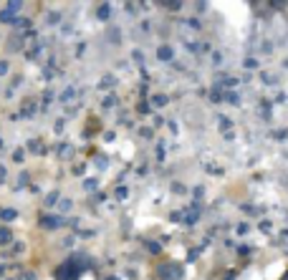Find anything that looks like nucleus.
Here are the masks:
<instances>
[{
	"label": "nucleus",
	"mask_w": 288,
	"mask_h": 280,
	"mask_svg": "<svg viewBox=\"0 0 288 280\" xmlns=\"http://www.w3.org/2000/svg\"><path fill=\"white\" fill-rule=\"evenodd\" d=\"M116 101H119V99H116V94H109V96L104 99V106H106V109H111V106H116Z\"/></svg>",
	"instance_id": "obj_23"
},
{
	"label": "nucleus",
	"mask_w": 288,
	"mask_h": 280,
	"mask_svg": "<svg viewBox=\"0 0 288 280\" xmlns=\"http://www.w3.org/2000/svg\"><path fill=\"white\" fill-rule=\"evenodd\" d=\"M162 8H167V11H182V3L180 0H165V3H160Z\"/></svg>",
	"instance_id": "obj_14"
},
{
	"label": "nucleus",
	"mask_w": 288,
	"mask_h": 280,
	"mask_svg": "<svg viewBox=\"0 0 288 280\" xmlns=\"http://www.w3.org/2000/svg\"><path fill=\"white\" fill-rule=\"evenodd\" d=\"M84 172H86V164H76V167H74V174H76V177H81Z\"/></svg>",
	"instance_id": "obj_37"
},
{
	"label": "nucleus",
	"mask_w": 288,
	"mask_h": 280,
	"mask_svg": "<svg viewBox=\"0 0 288 280\" xmlns=\"http://www.w3.org/2000/svg\"><path fill=\"white\" fill-rule=\"evenodd\" d=\"M94 235H96V230H79V237H84V240H89Z\"/></svg>",
	"instance_id": "obj_30"
},
{
	"label": "nucleus",
	"mask_w": 288,
	"mask_h": 280,
	"mask_svg": "<svg viewBox=\"0 0 288 280\" xmlns=\"http://www.w3.org/2000/svg\"><path fill=\"white\" fill-rule=\"evenodd\" d=\"M248 252H250V247H245V245H243V247H238V255H243V257H245Z\"/></svg>",
	"instance_id": "obj_43"
},
{
	"label": "nucleus",
	"mask_w": 288,
	"mask_h": 280,
	"mask_svg": "<svg viewBox=\"0 0 288 280\" xmlns=\"http://www.w3.org/2000/svg\"><path fill=\"white\" fill-rule=\"evenodd\" d=\"M89 267H91L89 255H86V252H74L71 257H66V260L53 270V277H56V280H79Z\"/></svg>",
	"instance_id": "obj_1"
},
{
	"label": "nucleus",
	"mask_w": 288,
	"mask_h": 280,
	"mask_svg": "<svg viewBox=\"0 0 288 280\" xmlns=\"http://www.w3.org/2000/svg\"><path fill=\"white\" fill-rule=\"evenodd\" d=\"M96 187H99V179H86L84 182V189H89V192H94Z\"/></svg>",
	"instance_id": "obj_24"
},
{
	"label": "nucleus",
	"mask_w": 288,
	"mask_h": 280,
	"mask_svg": "<svg viewBox=\"0 0 288 280\" xmlns=\"http://www.w3.org/2000/svg\"><path fill=\"white\" fill-rule=\"evenodd\" d=\"M109 18H111V6H109V3H99V6H96V21L106 23Z\"/></svg>",
	"instance_id": "obj_5"
},
{
	"label": "nucleus",
	"mask_w": 288,
	"mask_h": 280,
	"mask_svg": "<svg viewBox=\"0 0 288 280\" xmlns=\"http://www.w3.org/2000/svg\"><path fill=\"white\" fill-rule=\"evenodd\" d=\"M147 250H150V252H155V255H157V252H160V250H162V245H160V242H147Z\"/></svg>",
	"instance_id": "obj_31"
},
{
	"label": "nucleus",
	"mask_w": 288,
	"mask_h": 280,
	"mask_svg": "<svg viewBox=\"0 0 288 280\" xmlns=\"http://www.w3.org/2000/svg\"><path fill=\"white\" fill-rule=\"evenodd\" d=\"M94 167H96V169H101V172H104V169H106V167H109V159H106V157H104V154H99V157H94Z\"/></svg>",
	"instance_id": "obj_16"
},
{
	"label": "nucleus",
	"mask_w": 288,
	"mask_h": 280,
	"mask_svg": "<svg viewBox=\"0 0 288 280\" xmlns=\"http://www.w3.org/2000/svg\"><path fill=\"white\" fill-rule=\"evenodd\" d=\"M167 104H170V96H165V94H155V96H152V106H160V109H162V106H167Z\"/></svg>",
	"instance_id": "obj_11"
},
{
	"label": "nucleus",
	"mask_w": 288,
	"mask_h": 280,
	"mask_svg": "<svg viewBox=\"0 0 288 280\" xmlns=\"http://www.w3.org/2000/svg\"><path fill=\"white\" fill-rule=\"evenodd\" d=\"M116 84V76H104L101 81H99V89H109V86H114Z\"/></svg>",
	"instance_id": "obj_18"
},
{
	"label": "nucleus",
	"mask_w": 288,
	"mask_h": 280,
	"mask_svg": "<svg viewBox=\"0 0 288 280\" xmlns=\"http://www.w3.org/2000/svg\"><path fill=\"white\" fill-rule=\"evenodd\" d=\"M43 202H46V207H53V204H58V202H61V192H58V189H56V192H48Z\"/></svg>",
	"instance_id": "obj_10"
},
{
	"label": "nucleus",
	"mask_w": 288,
	"mask_h": 280,
	"mask_svg": "<svg viewBox=\"0 0 288 280\" xmlns=\"http://www.w3.org/2000/svg\"><path fill=\"white\" fill-rule=\"evenodd\" d=\"M157 58H160V61H172V58H175L172 46H160V48H157Z\"/></svg>",
	"instance_id": "obj_6"
},
{
	"label": "nucleus",
	"mask_w": 288,
	"mask_h": 280,
	"mask_svg": "<svg viewBox=\"0 0 288 280\" xmlns=\"http://www.w3.org/2000/svg\"><path fill=\"white\" fill-rule=\"evenodd\" d=\"M197 252H200V250H190V255H187V260H190V262H192V260H197Z\"/></svg>",
	"instance_id": "obj_44"
},
{
	"label": "nucleus",
	"mask_w": 288,
	"mask_h": 280,
	"mask_svg": "<svg viewBox=\"0 0 288 280\" xmlns=\"http://www.w3.org/2000/svg\"><path fill=\"white\" fill-rule=\"evenodd\" d=\"M26 149H28V152H46V147H43V144H41L38 139H31Z\"/></svg>",
	"instance_id": "obj_17"
},
{
	"label": "nucleus",
	"mask_w": 288,
	"mask_h": 280,
	"mask_svg": "<svg viewBox=\"0 0 288 280\" xmlns=\"http://www.w3.org/2000/svg\"><path fill=\"white\" fill-rule=\"evenodd\" d=\"M23 250H26L23 242H16V245H13V255H18V252H23Z\"/></svg>",
	"instance_id": "obj_38"
},
{
	"label": "nucleus",
	"mask_w": 288,
	"mask_h": 280,
	"mask_svg": "<svg viewBox=\"0 0 288 280\" xmlns=\"http://www.w3.org/2000/svg\"><path fill=\"white\" fill-rule=\"evenodd\" d=\"M260 230H263V232H268V230H270V222H268V220H263V222H260Z\"/></svg>",
	"instance_id": "obj_42"
},
{
	"label": "nucleus",
	"mask_w": 288,
	"mask_h": 280,
	"mask_svg": "<svg viewBox=\"0 0 288 280\" xmlns=\"http://www.w3.org/2000/svg\"><path fill=\"white\" fill-rule=\"evenodd\" d=\"M139 134H141V139H152V129H147V126L139 129Z\"/></svg>",
	"instance_id": "obj_36"
},
{
	"label": "nucleus",
	"mask_w": 288,
	"mask_h": 280,
	"mask_svg": "<svg viewBox=\"0 0 288 280\" xmlns=\"http://www.w3.org/2000/svg\"><path fill=\"white\" fill-rule=\"evenodd\" d=\"M157 277L160 280H182L185 277V270H182V265L180 262H160L157 265Z\"/></svg>",
	"instance_id": "obj_2"
},
{
	"label": "nucleus",
	"mask_w": 288,
	"mask_h": 280,
	"mask_svg": "<svg viewBox=\"0 0 288 280\" xmlns=\"http://www.w3.org/2000/svg\"><path fill=\"white\" fill-rule=\"evenodd\" d=\"M185 215H187V217H185L182 222H187V225H195V222L200 220V212H197V207H192V209H187Z\"/></svg>",
	"instance_id": "obj_12"
},
{
	"label": "nucleus",
	"mask_w": 288,
	"mask_h": 280,
	"mask_svg": "<svg viewBox=\"0 0 288 280\" xmlns=\"http://www.w3.org/2000/svg\"><path fill=\"white\" fill-rule=\"evenodd\" d=\"M238 232H240V235H245V232H248V225H245V222H243V225H238Z\"/></svg>",
	"instance_id": "obj_50"
},
{
	"label": "nucleus",
	"mask_w": 288,
	"mask_h": 280,
	"mask_svg": "<svg viewBox=\"0 0 288 280\" xmlns=\"http://www.w3.org/2000/svg\"><path fill=\"white\" fill-rule=\"evenodd\" d=\"M16 21H18V16H16V13H11L8 8L0 11V23H11V26H16Z\"/></svg>",
	"instance_id": "obj_9"
},
{
	"label": "nucleus",
	"mask_w": 288,
	"mask_h": 280,
	"mask_svg": "<svg viewBox=\"0 0 288 280\" xmlns=\"http://www.w3.org/2000/svg\"><path fill=\"white\" fill-rule=\"evenodd\" d=\"M225 101H230V104H240V96L235 94V91H225V96H223Z\"/></svg>",
	"instance_id": "obj_20"
},
{
	"label": "nucleus",
	"mask_w": 288,
	"mask_h": 280,
	"mask_svg": "<svg viewBox=\"0 0 288 280\" xmlns=\"http://www.w3.org/2000/svg\"><path fill=\"white\" fill-rule=\"evenodd\" d=\"M126 194H129L126 187H116V197H119V199H126Z\"/></svg>",
	"instance_id": "obj_34"
},
{
	"label": "nucleus",
	"mask_w": 288,
	"mask_h": 280,
	"mask_svg": "<svg viewBox=\"0 0 288 280\" xmlns=\"http://www.w3.org/2000/svg\"><path fill=\"white\" fill-rule=\"evenodd\" d=\"M0 149H3V139H0Z\"/></svg>",
	"instance_id": "obj_52"
},
{
	"label": "nucleus",
	"mask_w": 288,
	"mask_h": 280,
	"mask_svg": "<svg viewBox=\"0 0 288 280\" xmlns=\"http://www.w3.org/2000/svg\"><path fill=\"white\" fill-rule=\"evenodd\" d=\"M6 8H8L11 13H16V16H18V13L23 11V0H8V6H6Z\"/></svg>",
	"instance_id": "obj_13"
},
{
	"label": "nucleus",
	"mask_w": 288,
	"mask_h": 280,
	"mask_svg": "<svg viewBox=\"0 0 288 280\" xmlns=\"http://www.w3.org/2000/svg\"><path fill=\"white\" fill-rule=\"evenodd\" d=\"M46 21H48V26H56V23H61V13H51Z\"/></svg>",
	"instance_id": "obj_26"
},
{
	"label": "nucleus",
	"mask_w": 288,
	"mask_h": 280,
	"mask_svg": "<svg viewBox=\"0 0 288 280\" xmlns=\"http://www.w3.org/2000/svg\"><path fill=\"white\" fill-rule=\"evenodd\" d=\"M245 68H255V61L253 58H245Z\"/></svg>",
	"instance_id": "obj_48"
},
{
	"label": "nucleus",
	"mask_w": 288,
	"mask_h": 280,
	"mask_svg": "<svg viewBox=\"0 0 288 280\" xmlns=\"http://www.w3.org/2000/svg\"><path fill=\"white\" fill-rule=\"evenodd\" d=\"M238 277V272L235 270H230V272H225V280H235Z\"/></svg>",
	"instance_id": "obj_45"
},
{
	"label": "nucleus",
	"mask_w": 288,
	"mask_h": 280,
	"mask_svg": "<svg viewBox=\"0 0 288 280\" xmlns=\"http://www.w3.org/2000/svg\"><path fill=\"white\" fill-rule=\"evenodd\" d=\"M61 225H66V220L61 215H41L38 217V227L41 230H58Z\"/></svg>",
	"instance_id": "obj_3"
},
{
	"label": "nucleus",
	"mask_w": 288,
	"mask_h": 280,
	"mask_svg": "<svg viewBox=\"0 0 288 280\" xmlns=\"http://www.w3.org/2000/svg\"><path fill=\"white\" fill-rule=\"evenodd\" d=\"M134 61H139V63L144 61V56H141V51H134Z\"/></svg>",
	"instance_id": "obj_47"
},
{
	"label": "nucleus",
	"mask_w": 288,
	"mask_h": 280,
	"mask_svg": "<svg viewBox=\"0 0 288 280\" xmlns=\"http://www.w3.org/2000/svg\"><path fill=\"white\" fill-rule=\"evenodd\" d=\"M170 220H172V222H182V212H172Z\"/></svg>",
	"instance_id": "obj_39"
},
{
	"label": "nucleus",
	"mask_w": 288,
	"mask_h": 280,
	"mask_svg": "<svg viewBox=\"0 0 288 280\" xmlns=\"http://www.w3.org/2000/svg\"><path fill=\"white\" fill-rule=\"evenodd\" d=\"M16 28H23V31H31V21H28V18H18V21H16Z\"/></svg>",
	"instance_id": "obj_22"
},
{
	"label": "nucleus",
	"mask_w": 288,
	"mask_h": 280,
	"mask_svg": "<svg viewBox=\"0 0 288 280\" xmlns=\"http://www.w3.org/2000/svg\"><path fill=\"white\" fill-rule=\"evenodd\" d=\"M280 280H288V270H285V272H283V277H280Z\"/></svg>",
	"instance_id": "obj_51"
},
{
	"label": "nucleus",
	"mask_w": 288,
	"mask_h": 280,
	"mask_svg": "<svg viewBox=\"0 0 288 280\" xmlns=\"http://www.w3.org/2000/svg\"><path fill=\"white\" fill-rule=\"evenodd\" d=\"M74 96H76V89H66V91L58 96V101H61V104H68V101H74Z\"/></svg>",
	"instance_id": "obj_15"
},
{
	"label": "nucleus",
	"mask_w": 288,
	"mask_h": 280,
	"mask_svg": "<svg viewBox=\"0 0 288 280\" xmlns=\"http://www.w3.org/2000/svg\"><path fill=\"white\" fill-rule=\"evenodd\" d=\"M23 159H26V149H21V147H18V149L13 152V162H16V164H21Z\"/></svg>",
	"instance_id": "obj_21"
},
{
	"label": "nucleus",
	"mask_w": 288,
	"mask_h": 280,
	"mask_svg": "<svg viewBox=\"0 0 288 280\" xmlns=\"http://www.w3.org/2000/svg\"><path fill=\"white\" fill-rule=\"evenodd\" d=\"M263 81H265V84H275V79H273V76H268V74H263Z\"/></svg>",
	"instance_id": "obj_49"
},
{
	"label": "nucleus",
	"mask_w": 288,
	"mask_h": 280,
	"mask_svg": "<svg viewBox=\"0 0 288 280\" xmlns=\"http://www.w3.org/2000/svg\"><path fill=\"white\" fill-rule=\"evenodd\" d=\"M8 71H11V63L8 61H0V76H6Z\"/></svg>",
	"instance_id": "obj_32"
},
{
	"label": "nucleus",
	"mask_w": 288,
	"mask_h": 280,
	"mask_svg": "<svg viewBox=\"0 0 288 280\" xmlns=\"http://www.w3.org/2000/svg\"><path fill=\"white\" fill-rule=\"evenodd\" d=\"M136 114H139V116H147V114H150V104H147V101H139V104H136Z\"/></svg>",
	"instance_id": "obj_19"
},
{
	"label": "nucleus",
	"mask_w": 288,
	"mask_h": 280,
	"mask_svg": "<svg viewBox=\"0 0 288 280\" xmlns=\"http://www.w3.org/2000/svg\"><path fill=\"white\" fill-rule=\"evenodd\" d=\"M11 242H13V230L0 225V245H11Z\"/></svg>",
	"instance_id": "obj_8"
},
{
	"label": "nucleus",
	"mask_w": 288,
	"mask_h": 280,
	"mask_svg": "<svg viewBox=\"0 0 288 280\" xmlns=\"http://www.w3.org/2000/svg\"><path fill=\"white\" fill-rule=\"evenodd\" d=\"M6 177H8V172H6V167L0 164V182H6Z\"/></svg>",
	"instance_id": "obj_40"
},
{
	"label": "nucleus",
	"mask_w": 288,
	"mask_h": 280,
	"mask_svg": "<svg viewBox=\"0 0 288 280\" xmlns=\"http://www.w3.org/2000/svg\"><path fill=\"white\" fill-rule=\"evenodd\" d=\"M172 192H175V194H185L187 189H185V184H180V182H172Z\"/></svg>",
	"instance_id": "obj_28"
},
{
	"label": "nucleus",
	"mask_w": 288,
	"mask_h": 280,
	"mask_svg": "<svg viewBox=\"0 0 288 280\" xmlns=\"http://www.w3.org/2000/svg\"><path fill=\"white\" fill-rule=\"evenodd\" d=\"M18 280H38V275H36L33 270H26L23 275H18Z\"/></svg>",
	"instance_id": "obj_25"
},
{
	"label": "nucleus",
	"mask_w": 288,
	"mask_h": 280,
	"mask_svg": "<svg viewBox=\"0 0 288 280\" xmlns=\"http://www.w3.org/2000/svg\"><path fill=\"white\" fill-rule=\"evenodd\" d=\"M109 41H111V43H119V41H121V36H119V31H116V28H111V31H109Z\"/></svg>",
	"instance_id": "obj_27"
},
{
	"label": "nucleus",
	"mask_w": 288,
	"mask_h": 280,
	"mask_svg": "<svg viewBox=\"0 0 288 280\" xmlns=\"http://www.w3.org/2000/svg\"><path fill=\"white\" fill-rule=\"evenodd\" d=\"M114 136H116L114 131H106V134H104V142H114Z\"/></svg>",
	"instance_id": "obj_41"
},
{
	"label": "nucleus",
	"mask_w": 288,
	"mask_h": 280,
	"mask_svg": "<svg viewBox=\"0 0 288 280\" xmlns=\"http://www.w3.org/2000/svg\"><path fill=\"white\" fill-rule=\"evenodd\" d=\"M202 194H205V187H195V189H192V197H195V199H202Z\"/></svg>",
	"instance_id": "obj_35"
},
{
	"label": "nucleus",
	"mask_w": 288,
	"mask_h": 280,
	"mask_svg": "<svg viewBox=\"0 0 288 280\" xmlns=\"http://www.w3.org/2000/svg\"><path fill=\"white\" fill-rule=\"evenodd\" d=\"M74 154H76V147H74V144H68V142L56 147V157H58V159H63V162L74 159Z\"/></svg>",
	"instance_id": "obj_4"
},
{
	"label": "nucleus",
	"mask_w": 288,
	"mask_h": 280,
	"mask_svg": "<svg viewBox=\"0 0 288 280\" xmlns=\"http://www.w3.org/2000/svg\"><path fill=\"white\" fill-rule=\"evenodd\" d=\"M28 184V172H23V177L18 179V184H16V189H21V187H26Z\"/></svg>",
	"instance_id": "obj_33"
},
{
	"label": "nucleus",
	"mask_w": 288,
	"mask_h": 280,
	"mask_svg": "<svg viewBox=\"0 0 288 280\" xmlns=\"http://www.w3.org/2000/svg\"><path fill=\"white\" fill-rule=\"evenodd\" d=\"M71 209V199H61L58 202V212H68Z\"/></svg>",
	"instance_id": "obj_29"
},
{
	"label": "nucleus",
	"mask_w": 288,
	"mask_h": 280,
	"mask_svg": "<svg viewBox=\"0 0 288 280\" xmlns=\"http://www.w3.org/2000/svg\"><path fill=\"white\" fill-rule=\"evenodd\" d=\"M0 220H3V222H13V220H18V209H13V207H3V209H0Z\"/></svg>",
	"instance_id": "obj_7"
},
{
	"label": "nucleus",
	"mask_w": 288,
	"mask_h": 280,
	"mask_svg": "<svg viewBox=\"0 0 288 280\" xmlns=\"http://www.w3.org/2000/svg\"><path fill=\"white\" fill-rule=\"evenodd\" d=\"M205 8H207V3H197V6H195V11H197V13H202Z\"/></svg>",
	"instance_id": "obj_46"
}]
</instances>
